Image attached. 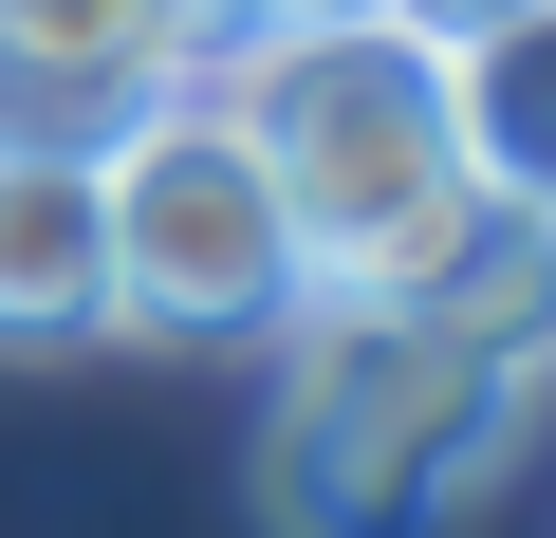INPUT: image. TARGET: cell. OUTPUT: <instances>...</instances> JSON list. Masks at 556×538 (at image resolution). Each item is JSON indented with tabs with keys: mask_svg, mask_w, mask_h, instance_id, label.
<instances>
[{
	"mask_svg": "<svg viewBox=\"0 0 556 538\" xmlns=\"http://www.w3.org/2000/svg\"><path fill=\"white\" fill-rule=\"evenodd\" d=\"M445 130H464V186L556 204V0H482V20H445Z\"/></svg>",
	"mask_w": 556,
	"mask_h": 538,
	"instance_id": "obj_7",
	"label": "cell"
},
{
	"mask_svg": "<svg viewBox=\"0 0 556 538\" xmlns=\"http://www.w3.org/2000/svg\"><path fill=\"white\" fill-rule=\"evenodd\" d=\"M519 390L538 372H501L390 298H298V353L260 409V520L278 538H464L519 446Z\"/></svg>",
	"mask_w": 556,
	"mask_h": 538,
	"instance_id": "obj_1",
	"label": "cell"
},
{
	"mask_svg": "<svg viewBox=\"0 0 556 538\" xmlns=\"http://www.w3.org/2000/svg\"><path fill=\"white\" fill-rule=\"evenodd\" d=\"M204 38H278V20H353V0H186Z\"/></svg>",
	"mask_w": 556,
	"mask_h": 538,
	"instance_id": "obj_8",
	"label": "cell"
},
{
	"mask_svg": "<svg viewBox=\"0 0 556 538\" xmlns=\"http://www.w3.org/2000/svg\"><path fill=\"white\" fill-rule=\"evenodd\" d=\"M353 298H390V316H427V335H464V353H501V372H556V204L445 186V204L408 223V260L353 279Z\"/></svg>",
	"mask_w": 556,
	"mask_h": 538,
	"instance_id": "obj_5",
	"label": "cell"
},
{
	"mask_svg": "<svg viewBox=\"0 0 556 538\" xmlns=\"http://www.w3.org/2000/svg\"><path fill=\"white\" fill-rule=\"evenodd\" d=\"M93 241H112V335L241 353V335H298V298H316L298 223H278V186H260V149L204 75H167L93 149Z\"/></svg>",
	"mask_w": 556,
	"mask_h": 538,
	"instance_id": "obj_3",
	"label": "cell"
},
{
	"mask_svg": "<svg viewBox=\"0 0 556 538\" xmlns=\"http://www.w3.org/2000/svg\"><path fill=\"white\" fill-rule=\"evenodd\" d=\"M204 93L241 112L278 223H298L316 298L390 279L408 223L464 186V130H445V38L408 0H353V20H278V38H204Z\"/></svg>",
	"mask_w": 556,
	"mask_h": 538,
	"instance_id": "obj_2",
	"label": "cell"
},
{
	"mask_svg": "<svg viewBox=\"0 0 556 538\" xmlns=\"http://www.w3.org/2000/svg\"><path fill=\"white\" fill-rule=\"evenodd\" d=\"M167 75H204L186 0H0V130L20 149H112Z\"/></svg>",
	"mask_w": 556,
	"mask_h": 538,
	"instance_id": "obj_4",
	"label": "cell"
},
{
	"mask_svg": "<svg viewBox=\"0 0 556 538\" xmlns=\"http://www.w3.org/2000/svg\"><path fill=\"white\" fill-rule=\"evenodd\" d=\"M408 20H427V38H445V20H482V0H408Z\"/></svg>",
	"mask_w": 556,
	"mask_h": 538,
	"instance_id": "obj_9",
	"label": "cell"
},
{
	"mask_svg": "<svg viewBox=\"0 0 556 538\" xmlns=\"http://www.w3.org/2000/svg\"><path fill=\"white\" fill-rule=\"evenodd\" d=\"M112 335V241H93V149H20L0 130V353Z\"/></svg>",
	"mask_w": 556,
	"mask_h": 538,
	"instance_id": "obj_6",
	"label": "cell"
}]
</instances>
